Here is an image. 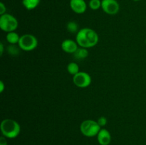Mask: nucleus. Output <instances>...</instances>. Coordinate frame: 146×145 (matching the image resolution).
Masks as SVG:
<instances>
[{"instance_id":"obj_17","label":"nucleus","mask_w":146,"mask_h":145,"mask_svg":"<svg viewBox=\"0 0 146 145\" xmlns=\"http://www.w3.org/2000/svg\"><path fill=\"white\" fill-rule=\"evenodd\" d=\"M88 7L92 10H98L101 8V0H90L88 2Z\"/></svg>"},{"instance_id":"obj_21","label":"nucleus","mask_w":146,"mask_h":145,"mask_svg":"<svg viewBox=\"0 0 146 145\" xmlns=\"http://www.w3.org/2000/svg\"><path fill=\"white\" fill-rule=\"evenodd\" d=\"M4 89H5V85H4V82L2 80L0 81V92L2 93L4 92Z\"/></svg>"},{"instance_id":"obj_1","label":"nucleus","mask_w":146,"mask_h":145,"mask_svg":"<svg viewBox=\"0 0 146 145\" xmlns=\"http://www.w3.org/2000/svg\"><path fill=\"white\" fill-rule=\"evenodd\" d=\"M98 34L90 28H81L76 36V41L80 47L83 48H93L98 44Z\"/></svg>"},{"instance_id":"obj_24","label":"nucleus","mask_w":146,"mask_h":145,"mask_svg":"<svg viewBox=\"0 0 146 145\" xmlns=\"http://www.w3.org/2000/svg\"><path fill=\"white\" fill-rule=\"evenodd\" d=\"M145 44H146V39H145Z\"/></svg>"},{"instance_id":"obj_25","label":"nucleus","mask_w":146,"mask_h":145,"mask_svg":"<svg viewBox=\"0 0 146 145\" xmlns=\"http://www.w3.org/2000/svg\"><path fill=\"white\" fill-rule=\"evenodd\" d=\"M145 135H146V132H145Z\"/></svg>"},{"instance_id":"obj_12","label":"nucleus","mask_w":146,"mask_h":145,"mask_svg":"<svg viewBox=\"0 0 146 145\" xmlns=\"http://www.w3.org/2000/svg\"><path fill=\"white\" fill-rule=\"evenodd\" d=\"M40 2L41 0H22V5L26 9L31 11L36 8Z\"/></svg>"},{"instance_id":"obj_11","label":"nucleus","mask_w":146,"mask_h":145,"mask_svg":"<svg viewBox=\"0 0 146 145\" xmlns=\"http://www.w3.org/2000/svg\"><path fill=\"white\" fill-rule=\"evenodd\" d=\"M74 57L77 60H84L88 56V48H83V47H78L74 54Z\"/></svg>"},{"instance_id":"obj_16","label":"nucleus","mask_w":146,"mask_h":145,"mask_svg":"<svg viewBox=\"0 0 146 145\" xmlns=\"http://www.w3.org/2000/svg\"><path fill=\"white\" fill-rule=\"evenodd\" d=\"M21 48L18 45V47L16 45V44H10L7 48V51L11 55H17L19 53V50Z\"/></svg>"},{"instance_id":"obj_3","label":"nucleus","mask_w":146,"mask_h":145,"mask_svg":"<svg viewBox=\"0 0 146 145\" xmlns=\"http://www.w3.org/2000/svg\"><path fill=\"white\" fill-rule=\"evenodd\" d=\"M101 127L98 122L93 119H86L80 125V131L84 136L94 137L98 135Z\"/></svg>"},{"instance_id":"obj_5","label":"nucleus","mask_w":146,"mask_h":145,"mask_svg":"<svg viewBox=\"0 0 146 145\" xmlns=\"http://www.w3.org/2000/svg\"><path fill=\"white\" fill-rule=\"evenodd\" d=\"M18 45L21 50L24 51H34L38 45V40L35 36L26 34L20 36Z\"/></svg>"},{"instance_id":"obj_6","label":"nucleus","mask_w":146,"mask_h":145,"mask_svg":"<svg viewBox=\"0 0 146 145\" xmlns=\"http://www.w3.org/2000/svg\"><path fill=\"white\" fill-rule=\"evenodd\" d=\"M92 82L91 77L88 72L80 71L73 76V82L80 88H85L89 86Z\"/></svg>"},{"instance_id":"obj_9","label":"nucleus","mask_w":146,"mask_h":145,"mask_svg":"<svg viewBox=\"0 0 146 145\" xmlns=\"http://www.w3.org/2000/svg\"><path fill=\"white\" fill-rule=\"evenodd\" d=\"M61 49L67 53L74 54L78 49L79 45L76 41L71 39H65L61 43Z\"/></svg>"},{"instance_id":"obj_15","label":"nucleus","mask_w":146,"mask_h":145,"mask_svg":"<svg viewBox=\"0 0 146 145\" xmlns=\"http://www.w3.org/2000/svg\"><path fill=\"white\" fill-rule=\"evenodd\" d=\"M66 29L71 34H77L78 32V25L76 21H71L67 23Z\"/></svg>"},{"instance_id":"obj_20","label":"nucleus","mask_w":146,"mask_h":145,"mask_svg":"<svg viewBox=\"0 0 146 145\" xmlns=\"http://www.w3.org/2000/svg\"><path fill=\"white\" fill-rule=\"evenodd\" d=\"M0 145H7V137L4 136L3 135L0 137Z\"/></svg>"},{"instance_id":"obj_2","label":"nucleus","mask_w":146,"mask_h":145,"mask_svg":"<svg viewBox=\"0 0 146 145\" xmlns=\"http://www.w3.org/2000/svg\"><path fill=\"white\" fill-rule=\"evenodd\" d=\"M1 134L8 139L17 137L21 132V127L19 122L14 119L7 118L3 119L0 125Z\"/></svg>"},{"instance_id":"obj_23","label":"nucleus","mask_w":146,"mask_h":145,"mask_svg":"<svg viewBox=\"0 0 146 145\" xmlns=\"http://www.w3.org/2000/svg\"><path fill=\"white\" fill-rule=\"evenodd\" d=\"M133 1H141V0H133Z\"/></svg>"},{"instance_id":"obj_8","label":"nucleus","mask_w":146,"mask_h":145,"mask_svg":"<svg viewBox=\"0 0 146 145\" xmlns=\"http://www.w3.org/2000/svg\"><path fill=\"white\" fill-rule=\"evenodd\" d=\"M70 7L74 13L82 14L87 9V4L85 0H70Z\"/></svg>"},{"instance_id":"obj_14","label":"nucleus","mask_w":146,"mask_h":145,"mask_svg":"<svg viewBox=\"0 0 146 145\" xmlns=\"http://www.w3.org/2000/svg\"><path fill=\"white\" fill-rule=\"evenodd\" d=\"M67 71L73 76L80 72L79 65L76 62H71L67 65Z\"/></svg>"},{"instance_id":"obj_13","label":"nucleus","mask_w":146,"mask_h":145,"mask_svg":"<svg viewBox=\"0 0 146 145\" xmlns=\"http://www.w3.org/2000/svg\"><path fill=\"white\" fill-rule=\"evenodd\" d=\"M6 39L9 44H18L20 36L17 32L11 31V32L7 33V36H6Z\"/></svg>"},{"instance_id":"obj_18","label":"nucleus","mask_w":146,"mask_h":145,"mask_svg":"<svg viewBox=\"0 0 146 145\" xmlns=\"http://www.w3.org/2000/svg\"><path fill=\"white\" fill-rule=\"evenodd\" d=\"M97 122H98V125L101 126V127L102 128L106 125L107 122H108V119H107L106 117H100L98 119V120H97Z\"/></svg>"},{"instance_id":"obj_4","label":"nucleus","mask_w":146,"mask_h":145,"mask_svg":"<svg viewBox=\"0 0 146 145\" xmlns=\"http://www.w3.org/2000/svg\"><path fill=\"white\" fill-rule=\"evenodd\" d=\"M19 22L16 17L9 14H4L0 16V28L4 32L15 31L18 28Z\"/></svg>"},{"instance_id":"obj_10","label":"nucleus","mask_w":146,"mask_h":145,"mask_svg":"<svg viewBox=\"0 0 146 145\" xmlns=\"http://www.w3.org/2000/svg\"><path fill=\"white\" fill-rule=\"evenodd\" d=\"M97 140L100 145H109L111 142V135L109 131L105 128H101L97 135Z\"/></svg>"},{"instance_id":"obj_19","label":"nucleus","mask_w":146,"mask_h":145,"mask_svg":"<svg viewBox=\"0 0 146 145\" xmlns=\"http://www.w3.org/2000/svg\"><path fill=\"white\" fill-rule=\"evenodd\" d=\"M6 11H7V7L5 4L3 2H0V15L6 14Z\"/></svg>"},{"instance_id":"obj_22","label":"nucleus","mask_w":146,"mask_h":145,"mask_svg":"<svg viewBox=\"0 0 146 145\" xmlns=\"http://www.w3.org/2000/svg\"><path fill=\"white\" fill-rule=\"evenodd\" d=\"M4 44L2 43H0V55H3V53H4Z\"/></svg>"},{"instance_id":"obj_7","label":"nucleus","mask_w":146,"mask_h":145,"mask_svg":"<svg viewBox=\"0 0 146 145\" xmlns=\"http://www.w3.org/2000/svg\"><path fill=\"white\" fill-rule=\"evenodd\" d=\"M101 9L109 15H115L120 10V5L116 0H101Z\"/></svg>"}]
</instances>
